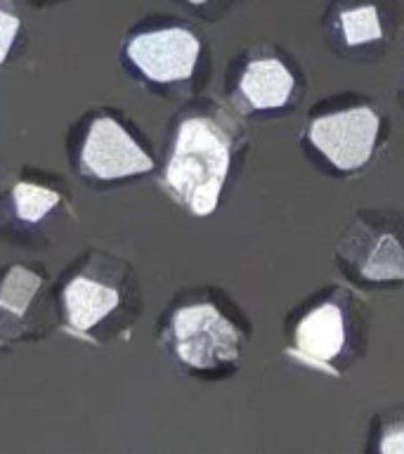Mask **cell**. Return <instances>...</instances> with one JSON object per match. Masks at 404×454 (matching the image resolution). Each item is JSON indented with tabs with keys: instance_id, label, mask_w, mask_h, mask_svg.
Segmentation results:
<instances>
[{
	"instance_id": "1",
	"label": "cell",
	"mask_w": 404,
	"mask_h": 454,
	"mask_svg": "<svg viewBox=\"0 0 404 454\" xmlns=\"http://www.w3.org/2000/svg\"><path fill=\"white\" fill-rule=\"evenodd\" d=\"M246 154L244 119L222 99L198 95L183 102L170 119L159 156V184L187 215L208 218Z\"/></svg>"
},
{
	"instance_id": "2",
	"label": "cell",
	"mask_w": 404,
	"mask_h": 454,
	"mask_svg": "<svg viewBox=\"0 0 404 454\" xmlns=\"http://www.w3.org/2000/svg\"><path fill=\"white\" fill-rule=\"evenodd\" d=\"M57 332L92 348L128 343L144 310L135 262L119 248L90 244L52 279Z\"/></svg>"
},
{
	"instance_id": "3",
	"label": "cell",
	"mask_w": 404,
	"mask_h": 454,
	"mask_svg": "<svg viewBox=\"0 0 404 454\" xmlns=\"http://www.w3.org/2000/svg\"><path fill=\"white\" fill-rule=\"evenodd\" d=\"M251 339L241 308L218 286H187L156 322V343L177 372L197 381H225L239 372Z\"/></svg>"
},
{
	"instance_id": "4",
	"label": "cell",
	"mask_w": 404,
	"mask_h": 454,
	"mask_svg": "<svg viewBox=\"0 0 404 454\" xmlns=\"http://www.w3.org/2000/svg\"><path fill=\"white\" fill-rule=\"evenodd\" d=\"M66 161L90 192L123 190L159 170L154 142L119 106H95L71 123Z\"/></svg>"
},
{
	"instance_id": "5",
	"label": "cell",
	"mask_w": 404,
	"mask_h": 454,
	"mask_svg": "<svg viewBox=\"0 0 404 454\" xmlns=\"http://www.w3.org/2000/svg\"><path fill=\"white\" fill-rule=\"evenodd\" d=\"M119 62L140 90L163 102L198 98L211 81L206 41L183 21L144 24L128 31L120 41Z\"/></svg>"
},
{
	"instance_id": "6",
	"label": "cell",
	"mask_w": 404,
	"mask_h": 454,
	"mask_svg": "<svg viewBox=\"0 0 404 454\" xmlns=\"http://www.w3.org/2000/svg\"><path fill=\"white\" fill-rule=\"evenodd\" d=\"M369 343L367 298L353 286H326L286 325L284 355L300 367L343 376Z\"/></svg>"
},
{
	"instance_id": "7",
	"label": "cell",
	"mask_w": 404,
	"mask_h": 454,
	"mask_svg": "<svg viewBox=\"0 0 404 454\" xmlns=\"http://www.w3.org/2000/svg\"><path fill=\"white\" fill-rule=\"evenodd\" d=\"M71 184L48 168L21 166L0 183V241L24 251H50L76 225Z\"/></svg>"
},
{
	"instance_id": "8",
	"label": "cell",
	"mask_w": 404,
	"mask_h": 454,
	"mask_svg": "<svg viewBox=\"0 0 404 454\" xmlns=\"http://www.w3.org/2000/svg\"><path fill=\"white\" fill-rule=\"evenodd\" d=\"M333 258L350 284H402L404 215L392 208L354 213L336 241Z\"/></svg>"
},
{
	"instance_id": "9",
	"label": "cell",
	"mask_w": 404,
	"mask_h": 454,
	"mask_svg": "<svg viewBox=\"0 0 404 454\" xmlns=\"http://www.w3.org/2000/svg\"><path fill=\"white\" fill-rule=\"evenodd\" d=\"M303 98V74L293 57L272 45H253L234 57L225 74V102L239 114H282Z\"/></svg>"
},
{
	"instance_id": "10",
	"label": "cell",
	"mask_w": 404,
	"mask_h": 454,
	"mask_svg": "<svg viewBox=\"0 0 404 454\" xmlns=\"http://www.w3.org/2000/svg\"><path fill=\"white\" fill-rule=\"evenodd\" d=\"M57 332L52 277L41 262L0 265V353Z\"/></svg>"
},
{
	"instance_id": "11",
	"label": "cell",
	"mask_w": 404,
	"mask_h": 454,
	"mask_svg": "<svg viewBox=\"0 0 404 454\" xmlns=\"http://www.w3.org/2000/svg\"><path fill=\"white\" fill-rule=\"evenodd\" d=\"M381 135L383 112L371 102L319 112L305 126L307 145L338 173L364 168L381 145Z\"/></svg>"
},
{
	"instance_id": "12",
	"label": "cell",
	"mask_w": 404,
	"mask_h": 454,
	"mask_svg": "<svg viewBox=\"0 0 404 454\" xmlns=\"http://www.w3.org/2000/svg\"><path fill=\"white\" fill-rule=\"evenodd\" d=\"M336 31H338L343 50L347 55H360L357 59H364L361 52L383 43L388 35L381 12L374 3L350 5L340 10L338 17H336Z\"/></svg>"
},
{
	"instance_id": "13",
	"label": "cell",
	"mask_w": 404,
	"mask_h": 454,
	"mask_svg": "<svg viewBox=\"0 0 404 454\" xmlns=\"http://www.w3.org/2000/svg\"><path fill=\"white\" fill-rule=\"evenodd\" d=\"M371 450L381 454H404V407H395L388 414L376 417Z\"/></svg>"
},
{
	"instance_id": "14",
	"label": "cell",
	"mask_w": 404,
	"mask_h": 454,
	"mask_svg": "<svg viewBox=\"0 0 404 454\" xmlns=\"http://www.w3.org/2000/svg\"><path fill=\"white\" fill-rule=\"evenodd\" d=\"M21 34L19 14L0 5V67H5L12 59V52L17 48Z\"/></svg>"
},
{
	"instance_id": "15",
	"label": "cell",
	"mask_w": 404,
	"mask_h": 454,
	"mask_svg": "<svg viewBox=\"0 0 404 454\" xmlns=\"http://www.w3.org/2000/svg\"><path fill=\"white\" fill-rule=\"evenodd\" d=\"M184 3H187V5L201 7V5H206V3H211V0H184Z\"/></svg>"
},
{
	"instance_id": "16",
	"label": "cell",
	"mask_w": 404,
	"mask_h": 454,
	"mask_svg": "<svg viewBox=\"0 0 404 454\" xmlns=\"http://www.w3.org/2000/svg\"><path fill=\"white\" fill-rule=\"evenodd\" d=\"M400 99H402V106H404V69H402V85H400Z\"/></svg>"
}]
</instances>
